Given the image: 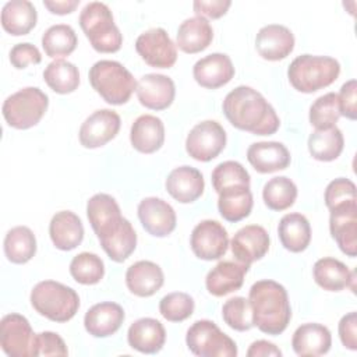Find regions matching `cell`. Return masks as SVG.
I'll return each mask as SVG.
<instances>
[{"label":"cell","mask_w":357,"mask_h":357,"mask_svg":"<svg viewBox=\"0 0 357 357\" xmlns=\"http://www.w3.org/2000/svg\"><path fill=\"white\" fill-rule=\"evenodd\" d=\"M49 106L47 95L36 86H26L10 95L1 107L6 123L17 130L36 126Z\"/></svg>","instance_id":"cell-7"},{"label":"cell","mask_w":357,"mask_h":357,"mask_svg":"<svg viewBox=\"0 0 357 357\" xmlns=\"http://www.w3.org/2000/svg\"><path fill=\"white\" fill-rule=\"evenodd\" d=\"M343 146L344 138L336 126L325 130H314L308 137V151L314 159L321 162L337 159Z\"/></svg>","instance_id":"cell-35"},{"label":"cell","mask_w":357,"mask_h":357,"mask_svg":"<svg viewBox=\"0 0 357 357\" xmlns=\"http://www.w3.org/2000/svg\"><path fill=\"white\" fill-rule=\"evenodd\" d=\"M252 204L250 185H236L219 192L218 209L225 220L236 223L251 213Z\"/></svg>","instance_id":"cell-34"},{"label":"cell","mask_w":357,"mask_h":357,"mask_svg":"<svg viewBox=\"0 0 357 357\" xmlns=\"http://www.w3.org/2000/svg\"><path fill=\"white\" fill-rule=\"evenodd\" d=\"M135 92L139 103L146 109L165 110L174 100L176 86L167 75L145 74L137 82Z\"/></svg>","instance_id":"cell-18"},{"label":"cell","mask_w":357,"mask_h":357,"mask_svg":"<svg viewBox=\"0 0 357 357\" xmlns=\"http://www.w3.org/2000/svg\"><path fill=\"white\" fill-rule=\"evenodd\" d=\"M130 141L134 149L141 153H153L165 142L163 121L152 114L139 116L131 126Z\"/></svg>","instance_id":"cell-29"},{"label":"cell","mask_w":357,"mask_h":357,"mask_svg":"<svg viewBox=\"0 0 357 357\" xmlns=\"http://www.w3.org/2000/svg\"><path fill=\"white\" fill-rule=\"evenodd\" d=\"M124 317L121 305L112 301H103L92 305L86 311L84 326L93 337H107L120 329Z\"/></svg>","instance_id":"cell-21"},{"label":"cell","mask_w":357,"mask_h":357,"mask_svg":"<svg viewBox=\"0 0 357 357\" xmlns=\"http://www.w3.org/2000/svg\"><path fill=\"white\" fill-rule=\"evenodd\" d=\"M222 109L229 123L241 131L272 135L280 127L275 109L251 86L240 85L230 91L222 103Z\"/></svg>","instance_id":"cell-1"},{"label":"cell","mask_w":357,"mask_h":357,"mask_svg":"<svg viewBox=\"0 0 357 357\" xmlns=\"http://www.w3.org/2000/svg\"><path fill=\"white\" fill-rule=\"evenodd\" d=\"M135 50L151 67L170 68L177 60V49L163 28L142 32L135 40Z\"/></svg>","instance_id":"cell-12"},{"label":"cell","mask_w":357,"mask_h":357,"mask_svg":"<svg viewBox=\"0 0 357 357\" xmlns=\"http://www.w3.org/2000/svg\"><path fill=\"white\" fill-rule=\"evenodd\" d=\"M291 346L294 353L301 357L322 356L329 351L332 336L329 329L321 324H303L294 331Z\"/></svg>","instance_id":"cell-26"},{"label":"cell","mask_w":357,"mask_h":357,"mask_svg":"<svg viewBox=\"0 0 357 357\" xmlns=\"http://www.w3.org/2000/svg\"><path fill=\"white\" fill-rule=\"evenodd\" d=\"M79 4V0H45L43 6L52 13L59 15H66L73 13Z\"/></svg>","instance_id":"cell-52"},{"label":"cell","mask_w":357,"mask_h":357,"mask_svg":"<svg viewBox=\"0 0 357 357\" xmlns=\"http://www.w3.org/2000/svg\"><path fill=\"white\" fill-rule=\"evenodd\" d=\"M120 116L110 109H99L85 119L79 127L78 138L84 148L95 149L112 141L120 130Z\"/></svg>","instance_id":"cell-14"},{"label":"cell","mask_w":357,"mask_h":357,"mask_svg":"<svg viewBox=\"0 0 357 357\" xmlns=\"http://www.w3.org/2000/svg\"><path fill=\"white\" fill-rule=\"evenodd\" d=\"M247 159L258 173H273L284 170L290 165V152L276 141L254 142L247 149Z\"/></svg>","instance_id":"cell-24"},{"label":"cell","mask_w":357,"mask_h":357,"mask_svg":"<svg viewBox=\"0 0 357 357\" xmlns=\"http://www.w3.org/2000/svg\"><path fill=\"white\" fill-rule=\"evenodd\" d=\"M92 88L110 105H123L137 89L134 75L119 61L99 60L89 70Z\"/></svg>","instance_id":"cell-6"},{"label":"cell","mask_w":357,"mask_h":357,"mask_svg":"<svg viewBox=\"0 0 357 357\" xmlns=\"http://www.w3.org/2000/svg\"><path fill=\"white\" fill-rule=\"evenodd\" d=\"M165 276L162 268L152 261L134 262L126 272L128 290L138 297H151L163 286Z\"/></svg>","instance_id":"cell-27"},{"label":"cell","mask_w":357,"mask_h":357,"mask_svg":"<svg viewBox=\"0 0 357 357\" xmlns=\"http://www.w3.org/2000/svg\"><path fill=\"white\" fill-rule=\"evenodd\" d=\"M340 74V64L329 56L301 54L287 70L291 86L303 93H312L333 84Z\"/></svg>","instance_id":"cell-3"},{"label":"cell","mask_w":357,"mask_h":357,"mask_svg":"<svg viewBox=\"0 0 357 357\" xmlns=\"http://www.w3.org/2000/svg\"><path fill=\"white\" fill-rule=\"evenodd\" d=\"M36 356H67L68 350L64 340L54 332L36 333Z\"/></svg>","instance_id":"cell-46"},{"label":"cell","mask_w":357,"mask_h":357,"mask_svg":"<svg viewBox=\"0 0 357 357\" xmlns=\"http://www.w3.org/2000/svg\"><path fill=\"white\" fill-rule=\"evenodd\" d=\"M278 234L282 245L290 252H303L311 241V226L308 219L298 213H286L278 226Z\"/></svg>","instance_id":"cell-33"},{"label":"cell","mask_w":357,"mask_h":357,"mask_svg":"<svg viewBox=\"0 0 357 357\" xmlns=\"http://www.w3.org/2000/svg\"><path fill=\"white\" fill-rule=\"evenodd\" d=\"M357 82L356 79H350L344 82L340 88V92L337 93V103L340 116H344L349 120L357 119Z\"/></svg>","instance_id":"cell-48"},{"label":"cell","mask_w":357,"mask_h":357,"mask_svg":"<svg viewBox=\"0 0 357 357\" xmlns=\"http://www.w3.org/2000/svg\"><path fill=\"white\" fill-rule=\"evenodd\" d=\"M79 26L96 52L114 53L120 50L123 35L114 24L110 8L105 3H88L79 14Z\"/></svg>","instance_id":"cell-5"},{"label":"cell","mask_w":357,"mask_h":357,"mask_svg":"<svg viewBox=\"0 0 357 357\" xmlns=\"http://www.w3.org/2000/svg\"><path fill=\"white\" fill-rule=\"evenodd\" d=\"M194 298L183 291L166 294L159 303V312L170 322H181L190 318L194 312Z\"/></svg>","instance_id":"cell-44"},{"label":"cell","mask_w":357,"mask_h":357,"mask_svg":"<svg viewBox=\"0 0 357 357\" xmlns=\"http://www.w3.org/2000/svg\"><path fill=\"white\" fill-rule=\"evenodd\" d=\"M75 31L67 24H57L47 28L42 36V47L52 59H61L71 54L77 47Z\"/></svg>","instance_id":"cell-38"},{"label":"cell","mask_w":357,"mask_h":357,"mask_svg":"<svg viewBox=\"0 0 357 357\" xmlns=\"http://www.w3.org/2000/svg\"><path fill=\"white\" fill-rule=\"evenodd\" d=\"M212 185L219 194L225 188L236 185H250V174L245 167L236 160L219 163L212 172Z\"/></svg>","instance_id":"cell-42"},{"label":"cell","mask_w":357,"mask_h":357,"mask_svg":"<svg viewBox=\"0 0 357 357\" xmlns=\"http://www.w3.org/2000/svg\"><path fill=\"white\" fill-rule=\"evenodd\" d=\"M213 39V29L209 21L204 17L195 15L184 20L177 31L176 46L184 53H199L205 50Z\"/></svg>","instance_id":"cell-31"},{"label":"cell","mask_w":357,"mask_h":357,"mask_svg":"<svg viewBox=\"0 0 357 357\" xmlns=\"http://www.w3.org/2000/svg\"><path fill=\"white\" fill-rule=\"evenodd\" d=\"M269 234L259 225L241 227L231 238L230 247L236 259L241 264L251 265L265 257L269 250Z\"/></svg>","instance_id":"cell-17"},{"label":"cell","mask_w":357,"mask_h":357,"mask_svg":"<svg viewBox=\"0 0 357 357\" xmlns=\"http://www.w3.org/2000/svg\"><path fill=\"white\" fill-rule=\"evenodd\" d=\"M138 218L142 227L155 237H166L177 223L176 212L170 204L156 197H146L138 204Z\"/></svg>","instance_id":"cell-16"},{"label":"cell","mask_w":357,"mask_h":357,"mask_svg":"<svg viewBox=\"0 0 357 357\" xmlns=\"http://www.w3.org/2000/svg\"><path fill=\"white\" fill-rule=\"evenodd\" d=\"M324 199L328 209H332L337 205H342L350 201H357L356 184L351 180L344 177L335 178L328 184Z\"/></svg>","instance_id":"cell-45"},{"label":"cell","mask_w":357,"mask_h":357,"mask_svg":"<svg viewBox=\"0 0 357 357\" xmlns=\"http://www.w3.org/2000/svg\"><path fill=\"white\" fill-rule=\"evenodd\" d=\"M339 337L346 349H357V314L354 311L342 317L339 322Z\"/></svg>","instance_id":"cell-49"},{"label":"cell","mask_w":357,"mask_h":357,"mask_svg":"<svg viewBox=\"0 0 357 357\" xmlns=\"http://www.w3.org/2000/svg\"><path fill=\"white\" fill-rule=\"evenodd\" d=\"M31 304L42 317L53 322L70 321L79 308L77 291L60 282L43 280L33 286Z\"/></svg>","instance_id":"cell-4"},{"label":"cell","mask_w":357,"mask_h":357,"mask_svg":"<svg viewBox=\"0 0 357 357\" xmlns=\"http://www.w3.org/2000/svg\"><path fill=\"white\" fill-rule=\"evenodd\" d=\"M127 340L134 350L145 354H155L165 346L166 331L155 318H139L130 325Z\"/></svg>","instance_id":"cell-25"},{"label":"cell","mask_w":357,"mask_h":357,"mask_svg":"<svg viewBox=\"0 0 357 357\" xmlns=\"http://www.w3.org/2000/svg\"><path fill=\"white\" fill-rule=\"evenodd\" d=\"M252 324L266 335H280L291 319L286 289L269 279L255 282L248 293Z\"/></svg>","instance_id":"cell-2"},{"label":"cell","mask_w":357,"mask_h":357,"mask_svg":"<svg viewBox=\"0 0 357 357\" xmlns=\"http://www.w3.org/2000/svg\"><path fill=\"white\" fill-rule=\"evenodd\" d=\"M70 273L81 284H96L105 276V264L93 252H79L70 262Z\"/></svg>","instance_id":"cell-40"},{"label":"cell","mask_w":357,"mask_h":357,"mask_svg":"<svg viewBox=\"0 0 357 357\" xmlns=\"http://www.w3.org/2000/svg\"><path fill=\"white\" fill-rule=\"evenodd\" d=\"M340 117L337 93L328 92L319 96L310 107V123L315 130H325L336 126Z\"/></svg>","instance_id":"cell-41"},{"label":"cell","mask_w":357,"mask_h":357,"mask_svg":"<svg viewBox=\"0 0 357 357\" xmlns=\"http://www.w3.org/2000/svg\"><path fill=\"white\" fill-rule=\"evenodd\" d=\"M226 146V131L215 120H205L191 128L185 138L187 153L198 162L215 159Z\"/></svg>","instance_id":"cell-11"},{"label":"cell","mask_w":357,"mask_h":357,"mask_svg":"<svg viewBox=\"0 0 357 357\" xmlns=\"http://www.w3.org/2000/svg\"><path fill=\"white\" fill-rule=\"evenodd\" d=\"M329 230L340 251L347 257L357 255V201L329 209Z\"/></svg>","instance_id":"cell-15"},{"label":"cell","mask_w":357,"mask_h":357,"mask_svg":"<svg viewBox=\"0 0 357 357\" xmlns=\"http://www.w3.org/2000/svg\"><path fill=\"white\" fill-rule=\"evenodd\" d=\"M222 317H223V321L231 329L238 332L250 331L254 326L250 301L241 296L231 297L223 304Z\"/></svg>","instance_id":"cell-43"},{"label":"cell","mask_w":357,"mask_h":357,"mask_svg":"<svg viewBox=\"0 0 357 357\" xmlns=\"http://www.w3.org/2000/svg\"><path fill=\"white\" fill-rule=\"evenodd\" d=\"M231 6V1L230 0H195L192 3V7H194V11L197 15L199 17H208V18H212V20H216V18H220L223 17L229 7Z\"/></svg>","instance_id":"cell-50"},{"label":"cell","mask_w":357,"mask_h":357,"mask_svg":"<svg viewBox=\"0 0 357 357\" xmlns=\"http://www.w3.org/2000/svg\"><path fill=\"white\" fill-rule=\"evenodd\" d=\"M4 254L13 264H26L36 254V238L26 226L10 229L4 237Z\"/></svg>","instance_id":"cell-36"},{"label":"cell","mask_w":357,"mask_h":357,"mask_svg":"<svg viewBox=\"0 0 357 357\" xmlns=\"http://www.w3.org/2000/svg\"><path fill=\"white\" fill-rule=\"evenodd\" d=\"M103 251L114 262L126 261L137 247V233L126 218L120 215L112 218L93 230Z\"/></svg>","instance_id":"cell-9"},{"label":"cell","mask_w":357,"mask_h":357,"mask_svg":"<svg viewBox=\"0 0 357 357\" xmlns=\"http://www.w3.org/2000/svg\"><path fill=\"white\" fill-rule=\"evenodd\" d=\"M265 205L272 211L289 209L297 198L296 184L286 176H278L268 180L262 190Z\"/></svg>","instance_id":"cell-39"},{"label":"cell","mask_w":357,"mask_h":357,"mask_svg":"<svg viewBox=\"0 0 357 357\" xmlns=\"http://www.w3.org/2000/svg\"><path fill=\"white\" fill-rule=\"evenodd\" d=\"M49 236L56 248L61 251H71L82 243V222L74 212L60 211L53 215L50 220Z\"/></svg>","instance_id":"cell-28"},{"label":"cell","mask_w":357,"mask_h":357,"mask_svg":"<svg viewBox=\"0 0 357 357\" xmlns=\"http://www.w3.org/2000/svg\"><path fill=\"white\" fill-rule=\"evenodd\" d=\"M43 79L56 93H71L79 85V71L75 64L57 59L47 64L43 71Z\"/></svg>","instance_id":"cell-37"},{"label":"cell","mask_w":357,"mask_h":357,"mask_svg":"<svg viewBox=\"0 0 357 357\" xmlns=\"http://www.w3.org/2000/svg\"><path fill=\"white\" fill-rule=\"evenodd\" d=\"M36 333L29 321L17 312L7 314L0 321V346L11 357H36Z\"/></svg>","instance_id":"cell-10"},{"label":"cell","mask_w":357,"mask_h":357,"mask_svg":"<svg viewBox=\"0 0 357 357\" xmlns=\"http://www.w3.org/2000/svg\"><path fill=\"white\" fill-rule=\"evenodd\" d=\"M205 188L202 173L191 166H180L173 169L166 178L167 192L181 204L197 201Z\"/></svg>","instance_id":"cell-22"},{"label":"cell","mask_w":357,"mask_h":357,"mask_svg":"<svg viewBox=\"0 0 357 357\" xmlns=\"http://www.w3.org/2000/svg\"><path fill=\"white\" fill-rule=\"evenodd\" d=\"M40 61H42V54L39 49L28 42L17 43L10 50V63L17 70H22L28 64H39Z\"/></svg>","instance_id":"cell-47"},{"label":"cell","mask_w":357,"mask_h":357,"mask_svg":"<svg viewBox=\"0 0 357 357\" xmlns=\"http://www.w3.org/2000/svg\"><path fill=\"white\" fill-rule=\"evenodd\" d=\"M192 75L198 85L208 89H218L231 81L234 66L227 54L211 53L194 64Z\"/></svg>","instance_id":"cell-20"},{"label":"cell","mask_w":357,"mask_h":357,"mask_svg":"<svg viewBox=\"0 0 357 357\" xmlns=\"http://www.w3.org/2000/svg\"><path fill=\"white\" fill-rule=\"evenodd\" d=\"M248 357H266V356H282V351L268 340L252 342L247 350Z\"/></svg>","instance_id":"cell-51"},{"label":"cell","mask_w":357,"mask_h":357,"mask_svg":"<svg viewBox=\"0 0 357 357\" xmlns=\"http://www.w3.org/2000/svg\"><path fill=\"white\" fill-rule=\"evenodd\" d=\"M38 21L35 6L28 0H11L3 6L1 26L13 36L29 33Z\"/></svg>","instance_id":"cell-32"},{"label":"cell","mask_w":357,"mask_h":357,"mask_svg":"<svg viewBox=\"0 0 357 357\" xmlns=\"http://www.w3.org/2000/svg\"><path fill=\"white\" fill-rule=\"evenodd\" d=\"M248 268L250 265L238 261H220L208 272L205 278L206 290L215 297H223L238 290L244 283Z\"/></svg>","instance_id":"cell-23"},{"label":"cell","mask_w":357,"mask_h":357,"mask_svg":"<svg viewBox=\"0 0 357 357\" xmlns=\"http://www.w3.org/2000/svg\"><path fill=\"white\" fill-rule=\"evenodd\" d=\"M185 343L199 357H236L237 346L209 319L195 321L187 331Z\"/></svg>","instance_id":"cell-8"},{"label":"cell","mask_w":357,"mask_h":357,"mask_svg":"<svg viewBox=\"0 0 357 357\" xmlns=\"http://www.w3.org/2000/svg\"><path fill=\"white\" fill-rule=\"evenodd\" d=\"M315 283L328 291H340L350 287L354 291V272L342 261L331 257L321 258L312 269Z\"/></svg>","instance_id":"cell-30"},{"label":"cell","mask_w":357,"mask_h":357,"mask_svg":"<svg viewBox=\"0 0 357 357\" xmlns=\"http://www.w3.org/2000/svg\"><path fill=\"white\" fill-rule=\"evenodd\" d=\"M190 245L194 255L204 261L222 258L229 247V234L222 223L206 219L199 222L191 231Z\"/></svg>","instance_id":"cell-13"},{"label":"cell","mask_w":357,"mask_h":357,"mask_svg":"<svg viewBox=\"0 0 357 357\" xmlns=\"http://www.w3.org/2000/svg\"><path fill=\"white\" fill-rule=\"evenodd\" d=\"M258 54L269 61L286 59L294 49L293 32L280 24H269L262 26L255 38Z\"/></svg>","instance_id":"cell-19"}]
</instances>
